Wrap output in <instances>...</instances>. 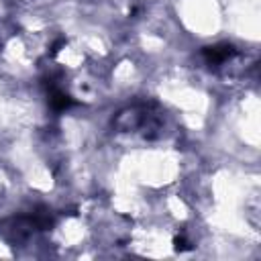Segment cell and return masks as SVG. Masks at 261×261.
I'll list each match as a JSON object with an SVG mask.
<instances>
[{
  "label": "cell",
  "instance_id": "1",
  "mask_svg": "<svg viewBox=\"0 0 261 261\" xmlns=\"http://www.w3.org/2000/svg\"><path fill=\"white\" fill-rule=\"evenodd\" d=\"M204 53H206V57L210 61H223V59L231 57L235 53V49L231 45H221V47H206Z\"/></svg>",
  "mask_w": 261,
  "mask_h": 261
},
{
  "label": "cell",
  "instance_id": "2",
  "mask_svg": "<svg viewBox=\"0 0 261 261\" xmlns=\"http://www.w3.org/2000/svg\"><path fill=\"white\" fill-rule=\"evenodd\" d=\"M49 102H51V106L55 108V111H63V108H68V106L72 104L70 96H65V94H63V92H59V90H53V94H51Z\"/></svg>",
  "mask_w": 261,
  "mask_h": 261
}]
</instances>
